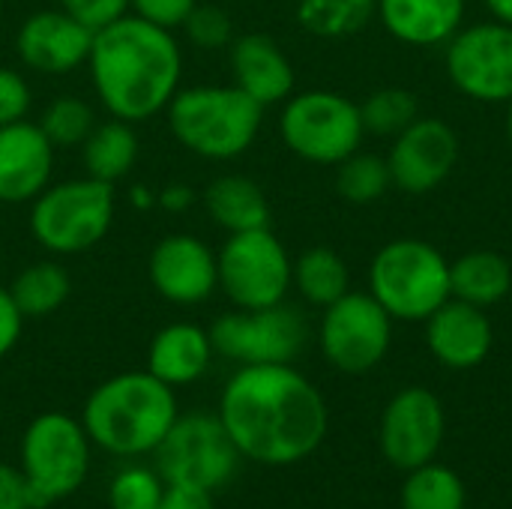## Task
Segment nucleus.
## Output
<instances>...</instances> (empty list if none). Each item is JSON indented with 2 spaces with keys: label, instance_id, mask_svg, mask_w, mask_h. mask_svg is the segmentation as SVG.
I'll use <instances>...</instances> for the list:
<instances>
[{
  "label": "nucleus",
  "instance_id": "f257e3e1",
  "mask_svg": "<svg viewBox=\"0 0 512 509\" xmlns=\"http://www.w3.org/2000/svg\"><path fill=\"white\" fill-rule=\"evenodd\" d=\"M219 420L243 459L285 468L327 438V402L291 363L240 366L219 399Z\"/></svg>",
  "mask_w": 512,
  "mask_h": 509
},
{
  "label": "nucleus",
  "instance_id": "f03ea898",
  "mask_svg": "<svg viewBox=\"0 0 512 509\" xmlns=\"http://www.w3.org/2000/svg\"><path fill=\"white\" fill-rule=\"evenodd\" d=\"M87 66L105 111L141 123L165 111L180 90L183 54L168 27L129 12L93 33Z\"/></svg>",
  "mask_w": 512,
  "mask_h": 509
},
{
  "label": "nucleus",
  "instance_id": "7ed1b4c3",
  "mask_svg": "<svg viewBox=\"0 0 512 509\" xmlns=\"http://www.w3.org/2000/svg\"><path fill=\"white\" fill-rule=\"evenodd\" d=\"M177 417L174 387L150 372H123L102 381L81 411L93 447L120 459L153 453Z\"/></svg>",
  "mask_w": 512,
  "mask_h": 509
},
{
  "label": "nucleus",
  "instance_id": "20e7f679",
  "mask_svg": "<svg viewBox=\"0 0 512 509\" xmlns=\"http://www.w3.org/2000/svg\"><path fill=\"white\" fill-rule=\"evenodd\" d=\"M165 111L174 138L189 153L213 162L243 156L264 123V105L237 84H198L177 90Z\"/></svg>",
  "mask_w": 512,
  "mask_h": 509
},
{
  "label": "nucleus",
  "instance_id": "39448f33",
  "mask_svg": "<svg viewBox=\"0 0 512 509\" xmlns=\"http://www.w3.org/2000/svg\"><path fill=\"white\" fill-rule=\"evenodd\" d=\"M369 294L393 321H426L450 300V261L426 240H393L372 258Z\"/></svg>",
  "mask_w": 512,
  "mask_h": 509
},
{
  "label": "nucleus",
  "instance_id": "423d86ee",
  "mask_svg": "<svg viewBox=\"0 0 512 509\" xmlns=\"http://www.w3.org/2000/svg\"><path fill=\"white\" fill-rule=\"evenodd\" d=\"M114 207V186L96 177L48 183L30 201V234L51 255H78L102 243L114 222Z\"/></svg>",
  "mask_w": 512,
  "mask_h": 509
},
{
  "label": "nucleus",
  "instance_id": "0eeeda50",
  "mask_svg": "<svg viewBox=\"0 0 512 509\" xmlns=\"http://www.w3.org/2000/svg\"><path fill=\"white\" fill-rule=\"evenodd\" d=\"M90 435L81 420L48 411L39 414L21 438V471L39 501V509L69 498L90 471Z\"/></svg>",
  "mask_w": 512,
  "mask_h": 509
},
{
  "label": "nucleus",
  "instance_id": "6e6552de",
  "mask_svg": "<svg viewBox=\"0 0 512 509\" xmlns=\"http://www.w3.org/2000/svg\"><path fill=\"white\" fill-rule=\"evenodd\" d=\"M282 141L291 153L315 165H339L360 150L366 126L360 105L333 90H306L285 99L279 117Z\"/></svg>",
  "mask_w": 512,
  "mask_h": 509
},
{
  "label": "nucleus",
  "instance_id": "1a4fd4ad",
  "mask_svg": "<svg viewBox=\"0 0 512 509\" xmlns=\"http://www.w3.org/2000/svg\"><path fill=\"white\" fill-rule=\"evenodd\" d=\"M156 471L171 486H195L216 492L240 465V450L225 432L219 414H186L177 417L162 444L153 450Z\"/></svg>",
  "mask_w": 512,
  "mask_h": 509
},
{
  "label": "nucleus",
  "instance_id": "9d476101",
  "mask_svg": "<svg viewBox=\"0 0 512 509\" xmlns=\"http://www.w3.org/2000/svg\"><path fill=\"white\" fill-rule=\"evenodd\" d=\"M219 291L237 309H267L285 303L294 285V261L270 228L240 231L216 255Z\"/></svg>",
  "mask_w": 512,
  "mask_h": 509
},
{
  "label": "nucleus",
  "instance_id": "9b49d317",
  "mask_svg": "<svg viewBox=\"0 0 512 509\" xmlns=\"http://www.w3.org/2000/svg\"><path fill=\"white\" fill-rule=\"evenodd\" d=\"M213 351L240 366H267L291 363L306 339V318L294 306H267V309H237L213 321L207 330Z\"/></svg>",
  "mask_w": 512,
  "mask_h": 509
},
{
  "label": "nucleus",
  "instance_id": "f8f14e48",
  "mask_svg": "<svg viewBox=\"0 0 512 509\" xmlns=\"http://www.w3.org/2000/svg\"><path fill=\"white\" fill-rule=\"evenodd\" d=\"M318 342L333 369L363 375L387 357L393 342V318L372 294L348 291L324 309Z\"/></svg>",
  "mask_w": 512,
  "mask_h": 509
},
{
  "label": "nucleus",
  "instance_id": "ddd939ff",
  "mask_svg": "<svg viewBox=\"0 0 512 509\" xmlns=\"http://www.w3.org/2000/svg\"><path fill=\"white\" fill-rule=\"evenodd\" d=\"M444 66L450 81L471 99L510 102L512 99V27L483 21L459 27L447 42Z\"/></svg>",
  "mask_w": 512,
  "mask_h": 509
},
{
  "label": "nucleus",
  "instance_id": "4468645a",
  "mask_svg": "<svg viewBox=\"0 0 512 509\" xmlns=\"http://www.w3.org/2000/svg\"><path fill=\"white\" fill-rule=\"evenodd\" d=\"M447 435V414L441 399L426 387L399 390L381 414V453L399 471H414L435 462Z\"/></svg>",
  "mask_w": 512,
  "mask_h": 509
},
{
  "label": "nucleus",
  "instance_id": "2eb2a0df",
  "mask_svg": "<svg viewBox=\"0 0 512 509\" xmlns=\"http://www.w3.org/2000/svg\"><path fill=\"white\" fill-rule=\"evenodd\" d=\"M459 159V138L450 123L438 117H417L393 138L387 168L393 186L408 195H426L438 189Z\"/></svg>",
  "mask_w": 512,
  "mask_h": 509
},
{
  "label": "nucleus",
  "instance_id": "dca6fc26",
  "mask_svg": "<svg viewBox=\"0 0 512 509\" xmlns=\"http://www.w3.org/2000/svg\"><path fill=\"white\" fill-rule=\"evenodd\" d=\"M150 285L177 306H198L219 288L216 252L195 234H168L150 252Z\"/></svg>",
  "mask_w": 512,
  "mask_h": 509
},
{
  "label": "nucleus",
  "instance_id": "f3484780",
  "mask_svg": "<svg viewBox=\"0 0 512 509\" xmlns=\"http://www.w3.org/2000/svg\"><path fill=\"white\" fill-rule=\"evenodd\" d=\"M93 30L75 21L66 9H39L27 15L15 33L21 63L42 75H66L87 63Z\"/></svg>",
  "mask_w": 512,
  "mask_h": 509
},
{
  "label": "nucleus",
  "instance_id": "a211bd4d",
  "mask_svg": "<svg viewBox=\"0 0 512 509\" xmlns=\"http://www.w3.org/2000/svg\"><path fill=\"white\" fill-rule=\"evenodd\" d=\"M426 345L447 369H477L495 345V330L486 309L450 297L426 318Z\"/></svg>",
  "mask_w": 512,
  "mask_h": 509
},
{
  "label": "nucleus",
  "instance_id": "6ab92c4d",
  "mask_svg": "<svg viewBox=\"0 0 512 509\" xmlns=\"http://www.w3.org/2000/svg\"><path fill=\"white\" fill-rule=\"evenodd\" d=\"M54 171V144L39 123L0 126V204H27L48 183Z\"/></svg>",
  "mask_w": 512,
  "mask_h": 509
},
{
  "label": "nucleus",
  "instance_id": "aec40b11",
  "mask_svg": "<svg viewBox=\"0 0 512 509\" xmlns=\"http://www.w3.org/2000/svg\"><path fill=\"white\" fill-rule=\"evenodd\" d=\"M234 84L258 105L270 108L294 93V66L276 39L264 33H243L228 45Z\"/></svg>",
  "mask_w": 512,
  "mask_h": 509
},
{
  "label": "nucleus",
  "instance_id": "412c9836",
  "mask_svg": "<svg viewBox=\"0 0 512 509\" xmlns=\"http://www.w3.org/2000/svg\"><path fill=\"white\" fill-rule=\"evenodd\" d=\"M210 333L198 324L177 321L162 327L147 351V372L168 387H183L198 381L213 360Z\"/></svg>",
  "mask_w": 512,
  "mask_h": 509
},
{
  "label": "nucleus",
  "instance_id": "4be33fe9",
  "mask_svg": "<svg viewBox=\"0 0 512 509\" xmlns=\"http://www.w3.org/2000/svg\"><path fill=\"white\" fill-rule=\"evenodd\" d=\"M381 24L408 45H444L465 18V0H378Z\"/></svg>",
  "mask_w": 512,
  "mask_h": 509
},
{
  "label": "nucleus",
  "instance_id": "5701e85b",
  "mask_svg": "<svg viewBox=\"0 0 512 509\" xmlns=\"http://www.w3.org/2000/svg\"><path fill=\"white\" fill-rule=\"evenodd\" d=\"M210 219L228 234L270 228V204L264 189L243 174H222L204 189Z\"/></svg>",
  "mask_w": 512,
  "mask_h": 509
},
{
  "label": "nucleus",
  "instance_id": "b1692460",
  "mask_svg": "<svg viewBox=\"0 0 512 509\" xmlns=\"http://www.w3.org/2000/svg\"><path fill=\"white\" fill-rule=\"evenodd\" d=\"M512 291V264L489 249H477L450 264V297L489 309Z\"/></svg>",
  "mask_w": 512,
  "mask_h": 509
},
{
  "label": "nucleus",
  "instance_id": "393cba45",
  "mask_svg": "<svg viewBox=\"0 0 512 509\" xmlns=\"http://www.w3.org/2000/svg\"><path fill=\"white\" fill-rule=\"evenodd\" d=\"M81 159H84L87 177H96L111 186L123 180L138 162V135L132 123L117 120V117L96 123L87 141L81 144Z\"/></svg>",
  "mask_w": 512,
  "mask_h": 509
},
{
  "label": "nucleus",
  "instance_id": "a878e982",
  "mask_svg": "<svg viewBox=\"0 0 512 509\" xmlns=\"http://www.w3.org/2000/svg\"><path fill=\"white\" fill-rule=\"evenodd\" d=\"M69 291H72V279L66 267L57 261H36L24 267L9 285V294L24 318H45L57 312L66 303Z\"/></svg>",
  "mask_w": 512,
  "mask_h": 509
},
{
  "label": "nucleus",
  "instance_id": "bb28decb",
  "mask_svg": "<svg viewBox=\"0 0 512 509\" xmlns=\"http://www.w3.org/2000/svg\"><path fill=\"white\" fill-rule=\"evenodd\" d=\"M294 285L306 303L327 309L351 291V273L342 255L327 246H315L294 261Z\"/></svg>",
  "mask_w": 512,
  "mask_h": 509
},
{
  "label": "nucleus",
  "instance_id": "cd10ccee",
  "mask_svg": "<svg viewBox=\"0 0 512 509\" xmlns=\"http://www.w3.org/2000/svg\"><path fill=\"white\" fill-rule=\"evenodd\" d=\"M399 501L402 509H465L468 489L453 468L429 462L408 471Z\"/></svg>",
  "mask_w": 512,
  "mask_h": 509
},
{
  "label": "nucleus",
  "instance_id": "c85d7f7f",
  "mask_svg": "<svg viewBox=\"0 0 512 509\" xmlns=\"http://www.w3.org/2000/svg\"><path fill=\"white\" fill-rule=\"evenodd\" d=\"M378 0H300L297 21L321 39H342L369 24Z\"/></svg>",
  "mask_w": 512,
  "mask_h": 509
},
{
  "label": "nucleus",
  "instance_id": "c756f323",
  "mask_svg": "<svg viewBox=\"0 0 512 509\" xmlns=\"http://www.w3.org/2000/svg\"><path fill=\"white\" fill-rule=\"evenodd\" d=\"M390 186H393V177H390L387 159H381L375 153L357 150L339 162L336 189L351 204H372V201L384 198Z\"/></svg>",
  "mask_w": 512,
  "mask_h": 509
},
{
  "label": "nucleus",
  "instance_id": "7c9ffc66",
  "mask_svg": "<svg viewBox=\"0 0 512 509\" xmlns=\"http://www.w3.org/2000/svg\"><path fill=\"white\" fill-rule=\"evenodd\" d=\"M360 117H363L366 132L396 138L402 129H408L420 117V102L405 87H384L366 96V102L360 105Z\"/></svg>",
  "mask_w": 512,
  "mask_h": 509
},
{
  "label": "nucleus",
  "instance_id": "2f4dec72",
  "mask_svg": "<svg viewBox=\"0 0 512 509\" xmlns=\"http://www.w3.org/2000/svg\"><path fill=\"white\" fill-rule=\"evenodd\" d=\"M93 126H96V114L90 102H84L81 96H57L42 111V120H39V129L54 144V150L81 147L87 135L93 132Z\"/></svg>",
  "mask_w": 512,
  "mask_h": 509
},
{
  "label": "nucleus",
  "instance_id": "473e14b6",
  "mask_svg": "<svg viewBox=\"0 0 512 509\" xmlns=\"http://www.w3.org/2000/svg\"><path fill=\"white\" fill-rule=\"evenodd\" d=\"M162 492H165V480L159 477V471L129 465L111 480L108 504L111 509H159Z\"/></svg>",
  "mask_w": 512,
  "mask_h": 509
},
{
  "label": "nucleus",
  "instance_id": "72a5a7b5",
  "mask_svg": "<svg viewBox=\"0 0 512 509\" xmlns=\"http://www.w3.org/2000/svg\"><path fill=\"white\" fill-rule=\"evenodd\" d=\"M180 27L186 33V39L201 51L228 48L234 42V21L228 18L225 9L210 6V3H198Z\"/></svg>",
  "mask_w": 512,
  "mask_h": 509
},
{
  "label": "nucleus",
  "instance_id": "f704fd0d",
  "mask_svg": "<svg viewBox=\"0 0 512 509\" xmlns=\"http://www.w3.org/2000/svg\"><path fill=\"white\" fill-rule=\"evenodd\" d=\"M30 102H33V93H30L27 78L18 69L0 66V126L24 120L30 111Z\"/></svg>",
  "mask_w": 512,
  "mask_h": 509
},
{
  "label": "nucleus",
  "instance_id": "c9c22d12",
  "mask_svg": "<svg viewBox=\"0 0 512 509\" xmlns=\"http://www.w3.org/2000/svg\"><path fill=\"white\" fill-rule=\"evenodd\" d=\"M60 9H66L75 21L96 33L129 15V0H60Z\"/></svg>",
  "mask_w": 512,
  "mask_h": 509
},
{
  "label": "nucleus",
  "instance_id": "e433bc0d",
  "mask_svg": "<svg viewBox=\"0 0 512 509\" xmlns=\"http://www.w3.org/2000/svg\"><path fill=\"white\" fill-rule=\"evenodd\" d=\"M198 6V0H129V12L138 18H147L159 27H180L186 15Z\"/></svg>",
  "mask_w": 512,
  "mask_h": 509
},
{
  "label": "nucleus",
  "instance_id": "4c0bfd02",
  "mask_svg": "<svg viewBox=\"0 0 512 509\" xmlns=\"http://www.w3.org/2000/svg\"><path fill=\"white\" fill-rule=\"evenodd\" d=\"M0 509H39V501L21 468L0 462Z\"/></svg>",
  "mask_w": 512,
  "mask_h": 509
},
{
  "label": "nucleus",
  "instance_id": "58836bf2",
  "mask_svg": "<svg viewBox=\"0 0 512 509\" xmlns=\"http://www.w3.org/2000/svg\"><path fill=\"white\" fill-rule=\"evenodd\" d=\"M21 330H24V315H21V309L15 306L9 288H0V357H6V354L18 345Z\"/></svg>",
  "mask_w": 512,
  "mask_h": 509
},
{
  "label": "nucleus",
  "instance_id": "ea45409f",
  "mask_svg": "<svg viewBox=\"0 0 512 509\" xmlns=\"http://www.w3.org/2000/svg\"><path fill=\"white\" fill-rule=\"evenodd\" d=\"M159 509H216L213 507V492L195 489V486H171L165 483Z\"/></svg>",
  "mask_w": 512,
  "mask_h": 509
},
{
  "label": "nucleus",
  "instance_id": "a19ab883",
  "mask_svg": "<svg viewBox=\"0 0 512 509\" xmlns=\"http://www.w3.org/2000/svg\"><path fill=\"white\" fill-rule=\"evenodd\" d=\"M156 201H159V207H165L168 213H183V210H189V207L195 204V192H192V186L171 183V186H165V189L156 195Z\"/></svg>",
  "mask_w": 512,
  "mask_h": 509
},
{
  "label": "nucleus",
  "instance_id": "79ce46f5",
  "mask_svg": "<svg viewBox=\"0 0 512 509\" xmlns=\"http://www.w3.org/2000/svg\"><path fill=\"white\" fill-rule=\"evenodd\" d=\"M483 3H486V9L492 12L495 21L512 27V0H483Z\"/></svg>",
  "mask_w": 512,
  "mask_h": 509
},
{
  "label": "nucleus",
  "instance_id": "37998d69",
  "mask_svg": "<svg viewBox=\"0 0 512 509\" xmlns=\"http://www.w3.org/2000/svg\"><path fill=\"white\" fill-rule=\"evenodd\" d=\"M153 198H150V192L147 189H135V204H150Z\"/></svg>",
  "mask_w": 512,
  "mask_h": 509
},
{
  "label": "nucleus",
  "instance_id": "c03bdc74",
  "mask_svg": "<svg viewBox=\"0 0 512 509\" xmlns=\"http://www.w3.org/2000/svg\"><path fill=\"white\" fill-rule=\"evenodd\" d=\"M507 135H510L512 141V99L507 102Z\"/></svg>",
  "mask_w": 512,
  "mask_h": 509
},
{
  "label": "nucleus",
  "instance_id": "a18cd8bd",
  "mask_svg": "<svg viewBox=\"0 0 512 509\" xmlns=\"http://www.w3.org/2000/svg\"><path fill=\"white\" fill-rule=\"evenodd\" d=\"M0 6H3V0H0Z\"/></svg>",
  "mask_w": 512,
  "mask_h": 509
}]
</instances>
